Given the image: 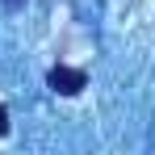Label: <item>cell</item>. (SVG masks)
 Returning a JSON list of instances; mask_svg holds the SVG:
<instances>
[{"label": "cell", "mask_w": 155, "mask_h": 155, "mask_svg": "<svg viewBox=\"0 0 155 155\" xmlns=\"http://www.w3.org/2000/svg\"><path fill=\"white\" fill-rule=\"evenodd\" d=\"M0 134H8V109L0 105Z\"/></svg>", "instance_id": "7a4b0ae2"}, {"label": "cell", "mask_w": 155, "mask_h": 155, "mask_svg": "<svg viewBox=\"0 0 155 155\" xmlns=\"http://www.w3.org/2000/svg\"><path fill=\"white\" fill-rule=\"evenodd\" d=\"M46 84H51L54 92H63V97H76L80 88L88 84V76H84L80 67H67V63H54L51 71H46Z\"/></svg>", "instance_id": "6da1fadb"}, {"label": "cell", "mask_w": 155, "mask_h": 155, "mask_svg": "<svg viewBox=\"0 0 155 155\" xmlns=\"http://www.w3.org/2000/svg\"><path fill=\"white\" fill-rule=\"evenodd\" d=\"M8 4H13V8H17V4H25V0H8Z\"/></svg>", "instance_id": "3957f363"}]
</instances>
